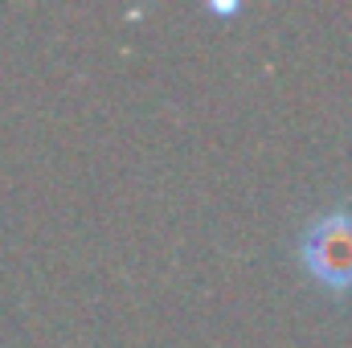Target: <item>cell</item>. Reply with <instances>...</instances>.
Wrapping results in <instances>:
<instances>
[{
    "mask_svg": "<svg viewBox=\"0 0 352 348\" xmlns=\"http://www.w3.org/2000/svg\"><path fill=\"white\" fill-rule=\"evenodd\" d=\"M303 262L324 287L349 291L352 287V209L324 213L303 234Z\"/></svg>",
    "mask_w": 352,
    "mask_h": 348,
    "instance_id": "1",
    "label": "cell"
}]
</instances>
